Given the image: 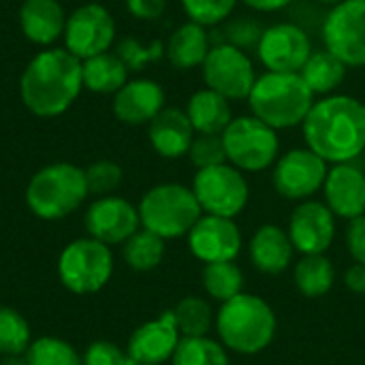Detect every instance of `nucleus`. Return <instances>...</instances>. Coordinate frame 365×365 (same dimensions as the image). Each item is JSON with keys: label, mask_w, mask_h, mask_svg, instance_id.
<instances>
[{"label": "nucleus", "mask_w": 365, "mask_h": 365, "mask_svg": "<svg viewBox=\"0 0 365 365\" xmlns=\"http://www.w3.org/2000/svg\"><path fill=\"white\" fill-rule=\"evenodd\" d=\"M302 130L306 145L325 163H351L365 150V103L349 94L321 96Z\"/></svg>", "instance_id": "1"}, {"label": "nucleus", "mask_w": 365, "mask_h": 365, "mask_svg": "<svg viewBox=\"0 0 365 365\" xmlns=\"http://www.w3.org/2000/svg\"><path fill=\"white\" fill-rule=\"evenodd\" d=\"M83 88V62L68 49L36 53L19 81L24 105L38 118L64 113Z\"/></svg>", "instance_id": "2"}, {"label": "nucleus", "mask_w": 365, "mask_h": 365, "mask_svg": "<svg viewBox=\"0 0 365 365\" xmlns=\"http://www.w3.org/2000/svg\"><path fill=\"white\" fill-rule=\"evenodd\" d=\"M248 105L255 118L276 130H284L304 124L314 105V94L299 73L265 71L257 77Z\"/></svg>", "instance_id": "3"}, {"label": "nucleus", "mask_w": 365, "mask_h": 365, "mask_svg": "<svg viewBox=\"0 0 365 365\" xmlns=\"http://www.w3.org/2000/svg\"><path fill=\"white\" fill-rule=\"evenodd\" d=\"M216 327L227 349L240 355H257L274 340L276 314L261 297L240 293L222 304Z\"/></svg>", "instance_id": "4"}, {"label": "nucleus", "mask_w": 365, "mask_h": 365, "mask_svg": "<svg viewBox=\"0 0 365 365\" xmlns=\"http://www.w3.org/2000/svg\"><path fill=\"white\" fill-rule=\"evenodd\" d=\"M88 197L83 169L71 163L43 167L26 188V203L38 218L58 220L75 212Z\"/></svg>", "instance_id": "5"}, {"label": "nucleus", "mask_w": 365, "mask_h": 365, "mask_svg": "<svg viewBox=\"0 0 365 365\" xmlns=\"http://www.w3.org/2000/svg\"><path fill=\"white\" fill-rule=\"evenodd\" d=\"M195 192L182 184H160L148 190L139 203V220L145 231L171 240L190 233L201 218Z\"/></svg>", "instance_id": "6"}, {"label": "nucleus", "mask_w": 365, "mask_h": 365, "mask_svg": "<svg viewBox=\"0 0 365 365\" xmlns=\"http://www.w3.org/2000/svg\"><path fill=\"white\" fill-rule=\"evenodd\" d=\"M220 137L225 143L227 160L240 171L257 173L276 165L278 160V130L255 115L233 118Z\"/></svg>", "instance_id": "7"}, {"label": "nucleus", "mask_w": 365, "mask_h": 365, "mask_svg": "<svg viewBox=\"0 0 365 365\" xmlns=\"http://www.w3.org/2000/svg\"><path fill=\"white\" fill-rule=\"evenodd\" d=\"M113 272V257L107 244L96 240H75L68 244L58 261L62 284L77 293L88 295L101 291Z\"/></svg>", "instance_id": "8"}, {"label": "nucleus", "mask_w": 365, "mask_h": 365, "mask_svg": "<svg viewBox=\"0 0 365 365\" xmlns=\"http://www.w3.org/2000/svg\"><path fill=\"white\" fill-rule=\"evenodd\" d=\"M201 68L205 88L218 92L227 101H248L257 81L250 56L231 43L212 45Z\"/></svg>", "instance_id": "9"}, {"label": "nucleus", "mask_w": 365, "mask_h": 365, "mask_svg": "<svg viewBox=\"0 0 365 365\" xmlns=\"http://www.w3.org/2000/svg\"><path fill=\"white\" fill-rule=\"evenodd\" d=\"M323 43L349 68L365 66V0H342L329 9Z\"/></svg>", "instance_id": "10"}, {"label": "nucleus", "mask_w": 365, "mask_h": 365, "mask_svg": "<svg viewBox=\"0 0 365 365\" xmlns=\"http://www.w3.org/2000/svg\"><path fill=\"white\" fill-rule=\"evenodd\" d=\"M192 192L203 212L222 218H235L248 203V182L233 165L199 169Z\"/></svg>", "instance_id": "11"}, {"label": "nucleus", "mask_w": 365, "mask_h": 365, "mask_svg": "<svg viewBox=\"0 0 365 365\" xmlns=\"http://www.w3.org/2000/svg\"><path fill=\"white\" fill-rule=\"evenodd\" d=\"M64 41L66 49L83 62L92 56L109 51L115 41V21L103 4L88 2L68 15Z\"/></svg>", "instance_id": "12"}, {"label": "nucleus", "mask_w": 365, "mask_h": 365, "mask_svg": "<svg viewBox=\"0 0 365 365\" xmlns=\"http://www.w3.org/2000/svg\"><path fill=\"white\" fill-rule=\"evenodd\" d=\"M312 41L304 28L291 21H280L261 32L257 56L265 71L299 73L312 53Z\"/></svg>", "instance_id": "13"}, {"label": "nucleus", "mask_w": 365, "mask_h": 365, "mask_svg": "<svg viewBox=\"0 0 365 365\" xmlns=\"http://www.w3.org/2000/svg\"><path fill=\"white\" fill-rule=\"evenodd\" d=\"M327 163L310 148H295L282 154L274 165V188L293 201H304L323 188Z\"/></svg>", "instance_id": "14"}, {"label": "nucleus", "mask_w": 365, "mask_h": 365, "mask_svg": "<svg viewBox=\"0 0 365 365\" xmlns=\"http://www.w3.org/2000/svg\"><path fill=\"white\" fill-rule=\"evenodd\" d=\"M188 246L192 255L205 263L233 261L242 250V235L233 218L201 216L188 233Z\"/></svg>", "instance_id": "15"}, {"label": "nucleus", "mask_w": 365, "mask_h": 365, "mask_svg": "<svg viewBox=\"0 0 365 365\" xmlns=\"http://www.w3.org/2000/svg\"><path fill=\"white\" fill-rule=\"evenodd\" d=\"M139 222V210L120 197H101L86 212V229L90 237L103 244L126 242L137 233Z\"/></svg>", "instance_id": "16"}, {"label": "nucleus", "mask_w": 365, "mask_h": 365, "mask_svg": "<svg viewBox=\"0 0 365 365\" xmlns=\"http://www.w3.org/2000/svg\"><path fill=\"white\" fill-rule=\"evenodd\" d=\"M180 344L178 323L171 312H165L156 321H150L137 327L128 340V357L135 365H163L173 359V353Z\"/></svg>", "instance_id": "17"}, {"label": "nucleus", "mask_w": 365, "mask_h": 365, "mask_svg": "<svg viewBox=\"0 0 365 365\" xmlns=\"http://www.w3.org/2000/svg\"><path fill=\"white\" fill-rule=\"evenodd\" d=\"M336 235V222L334 212L319 201H306L302 203L289 222V237L293 242V248L308 255H323Z\"/></svg>", "instance_id": "18"}, {"label": "nucleus", "mask_w": 365, "mask_h": 365, "mask_svg": "<svg viewBox=\"0 0 365 365\" xmlns=\"http://www.w3.org/2000/svg\"><path fill=\"white\" fill-rule=\"evenodd\" d=\"M325 205L340 218H359L365 214V173L351 165H334L327 171L325 184Z\"/></svg>", "instance_id": "19"}, {"label": "nucleus", "mask_w": 365, "mask_h": 365, "mask_svg": "<svg viewBox=\"0 0 365 365\" xmlns=\"http://www.w3.org/2000/svg\"><path fill=\"white\" fill-rule=\"evenodd\" d=\"M165 109V90L154 79L126 81L113 98V113L124 124H150Z\"/></svg>", "instance_id": "20"}, {"label": "nucleus", "mask_w": 365, "mask_h": 365, "mask_svg": "<svg viewBox=\"0 0 365 365\" xmlns=\"http://www.w3.org/2000/svg\"><path fill=\"white\" fill-rule=\"evenodd\" d=\"M150 143L163 158H180L188 154L195 141V128L186 111L178 107H165L150 122Z\"/></svg>", "instance_id": "21"}, {"label": "nucleus", "mask_w": 365, "mask_h": 365, "mask_svg": "<svg viewBox=\"0 0 365 365\" xmlns=\"http://www.w3.org/2000/svg\"><path fill=\"white\" fill-rule=\"evenodd\" d=\"M21 32L36 45H49L64 34L66 17L58 0H24L19 9Z\"/></svg>", "instance_id": "22"}, {"label": "nucleus", "mask_w": 365, "mask_h": 365, "mask_svg": "<svg viewBox=\"0 0 365 365\" xmlns=\"http://www.w3.org/2000/svg\"><path fill=\"white\" fill-rule=\"evenodd\" d=\"M250 259L263 274H280L293 259V242L276 225H263L250 240Z\"/></svg>", "instance_id": "23"}, {"label": "nucleus", "mask_w": 365, "mask_h": 365, "mask_svg": "<svg viewBox=\"0 0 365 365\" xmlns=\"http://www.w3.org/2000/svg\"><path fill=\"white\" fill-rule=\"evenodd\" d=\"M210 49L212 45H210L207 28L195 21H186L169 36L165 53L171 66L180 71H190V68L203 66Z\"/></svg>", "instance_id": "24"}, {"label": "nucleus", "mask_w": 365, "mask_h": 365, "mask_svg": "<svg viewBox=\"0 0 365 365\" xmlns=\"http://www.w3.org/2000/svg\"><path fill=\"white\" fill-rule=\"evenodd\" d=\"M186 115L199 135H222V130L231 124V103L218 92L203 88L197 90L186 105Z\"/></svg>", "instance_id": "25"}, {"label": "nucleus", "mask_w": 365, "mask_h": 365, "mask_svg": "<svg viewBox=\"0 0 365 365\" xmlns=\"http://www.w3.org/2000/svg\"><path fill=\"white\" fill-rule=\"evenodd\" d=\"M346 71L349 66L338 56L327 49H319L310 53L299 75L314 96H329L344 83Z\"/></svg>", "instance_id": "26"}, {"label": "nucleus", "mask_w": 365, "mask_h": 365, "mask_svg": "<svg viewBox=\"0 0 365 365\" xmlns=\"http://www.w3.org/2000/svg\"><path fill=\"white\" fill-rule=\"evenodd\" d=\"M128 81V68L118 53H98L83 60V86L98 94H115Z\"/></svg>", "instance_id": "27"}, {"label": "nucleus", "mask_w": 365, "mask_h": 365, "mask_svg": "<svg viewBox=\"0 0 365 365\" xmlns=\"http://www.w3.org/2000/svg\"><path fill=\"white\" fill-rule=\"evenodd\" d=\"M295 284L306 297H323L334 287V267L323 255H308L295 267Z\"/></svg>", "instance_id": "28"}, {"label": "nucleus", "mask_w": 365, "mask_h": 365, "mask_svg": "<svg viewBox=\"0 0 365 365\" xmlns=\"http://www.w3.org/2000/svg\"><path fill=\"white\" fill-rule=\"evenodd\" d=\"M165 257V240L150 233V231H137L124 242V259L128 267L137 272H150L160 265Z\"/></svg>", "instance_id": "29"}, {"label": "nucleus", "mask_w": 365, "mask_h": 365, "mask_svg": "<svg viewBox=\"0 0 365 365\" xmlns=\"http://www.w3.org/2000/svg\"><path fill=\"white\" fill-rule=\"evenodd\" d=\"M203 287L214 299L225 304V302H229L242 293L244 276L233 261L207 263L203 269Z\"/></svg>", "instance_id": "30"}, {"label": "nucleus", "mask_w": 365, "mask_h": 365, "mask_svg": "<svg viewBox=\"0 0 365 365\" xmlns=\"http://www.w3.org/2000/svg\"><path fill=\"white\" fill-rule=\"evenodd\" d=\"M173 365H229L227 351L205 338H184L180 340L175 353H173Z\"/></svg>", "instance_id": "31"}, {"label": "nucleus", "mask_w": 365, "mask_h": 365, "mask_svg": "<svg viewBox=\"0 0 365 365\" xmlns=\"http://www.w3.org/2000/svg\"><path fill=\"white\" fill-rule=\"evenodd\" d=\"M173 317L184 338H205L212 327V308L201 297H184L173 310Z\"/></svg>", "instance_id": "32"}, {"label": "nucleus", "mask_w": 365, "mask_h": 365, "mask_svg": "<svg viewBox=\"0 0 365 365\" xmlns=\"http://www.w3.org/2000/svg\"><path fill=\"white\" fill-rule=\"evenodd\" d=\"M30 349V327L26 319L13 310L0 306V355H26Z\"/></svg>", "instance_id": "33"}, {"label": "nucleus", "mask_w": 365, "mask_h": 365, "mask_svg": "<svg viewBox=\"0 0 365 365\" xmlns=\"http://www.w3.org/2000/svg\"><path fill=\"white\" fill-rule=\"evenodd\" d=\"M26 357L28 365H83L77 351L58 338H38L30 344Z\"/></svg>", "instance_id": "34"}, {"label": "nucleus", "mask_w": 365, "mask_h": 365, "mask_svg": "<svg viewBox=\"0 0 365 365\" xmlns=\"http://www.w3.org/2000/svg\"><path fill=\"white\" fill-rule=\"evenodd\" d=\"M188 21L201 24L205 28L218 26L229 19L240 0H180Z\"/></svg>", "instance_id": "35"}, {"label": "nucleus", "mask_w": 365, "mask_h": 365, "mask_svg": "<svg viewBox=\"0 0 365 365\" xmlns=\"http://www.w3.org/2000/svg\"><path fill=\"white\" fill-rule=\"evenodd\" d=\"M115 53L126 64V68L141 71V68H145V64L156 62L165 53V45L160 41H152L150 45H143L133 36H124V38H120Z\"/></svg>", "instance_id": "36"}, {"label": "nucleus", "mask_w": 365, "mask_h": 365, "mask_svg": "<svg viewBox=\"0 0 365 365\" xmlns=\"http://www.w3.org/2000/svg\"><path fill=\"white\" fill-rule=\"evenodd\" d=\"M188 156L197 169H210V167L225 165L227 152H225L222 137L220 135H197L188 150Z\"/></svg>", "instance_id": "37"}, {"label": "nucleus", "mask_w": 365, "mask_h": 365, "mask_svg": "<svg viewBox=\"0 0 365 365\" xmlns=\"http://www.w3.org/2000/svg\"><path fill=\"white\" fill-rule=\"evenodd\" d=\"M83 173H86L88 192H92V195H109L122 182V169H120V165H115L111 160H98V163L90 165Z\"/></svg>", "instance_id": "38"}, {"label": "nucleus", "mask_w": 365, "mask_h": 365, "mask_svg": "<svg viewBox=\"0 0 365 365\" xmlns=\"http://www.w3.org/2000/svg\"><path fill=\"white\" fill-rule=\"evenodd\" d=\"M83 365H135L126 351L111 342H94L83 355Z\"/></svg>", "instance_id": "39"}, {"label": "nucleus", "mask_w": 365, "mask_h": 365, "mask_svg": "<svg viewBox=\"0 0 365 365\" xmlns=\"http://www.w3.org/2000/svg\"><path fill=\"white\" fill-rule=\"evenodd\" d=\"M261 28L257 26V21L252 19H240V21H233L229 28H227V43L244 49L246 45H257L259 38H261Z\"/></svg>", "instance_id": "40"}, {"label": "nucleus", "mask_w": 365, "mask_h": 365, "mask_svg": "<svg viewBox=\"0 0 365 365\" xmlns=\"http://www.w3.org/2000/svg\"><path fill=\"white\" fill-rule=\"evenodd\" d=\"M126 6H128L133 17L152 21V19H158L165 13L167 0H126Z\"/></svg>", "instance_id": "41"}, {"label": "nucleus", "mask_w": 365, "mask_h": 365, "mask_svg": "<svg viewBox=\"0 0 365 365\" xmlns=\"http://www.w3.org/2000/svg\"><path fill=\"white\" fill-rule=\"evenodd\" d=\"M349 250L357 263H365V216H359L351 222L346 233Z\"/></svg>", "instance_id": "42"}, {"label": "nucleus", "mask_w": 365, "mask_h": 365, "mask_svg": "<svg viewBox=\"0 0 365 365\" xmlns=\"http://www.w3.org/2000/svg\"><path fill=\"white\" fill-rule=\"evenodd\" d=\"M344 282H346V287H349L353 293L365 295V263H355V265L346 272Z\"/></svg>", "instance_id": "43"}, {"label": "nucleus", "mask_w": 365, "mask_h": 365, "mask_svg": "<svg viewBox=\"0 0 365 365\" xmlns=\"http://www.w3.org/2000/svg\"><path fill=\"white\" fill-rule=\"evenodd\" d=\"M240 2H244L248 9L259 11V13H276V11L287 9L293 0H240Z\"/></svg>", "instance_id": "44"}, {"label": "nucleus", "mask_w": 365, "mask_h": 365, "mask_svg": "<svg viewBox=\"0 0 365 365\" xmlns=\"http://www.w3.org/2000/svg\"><path fill=\"white\" fill-rule=\"evenodd\" d=\"M0 365H28L26 355H4Z\"/></svg>", "instance_id": "45"}, {"label": "nucleus", "mask_w": 365, "mask_h": 365, "mask_svg": "<svg viewBox=\"0 0 365 365\" xmlns=\"http://www.w3.org/2000/svg\"><path fill=\"white\" fill-rule=\"evenodd\" d=\"M314 2H321V4H329V6H334V4H338V2H342V0H314Z\"/></svg>", "instance_id": "46"}]
</instances>
